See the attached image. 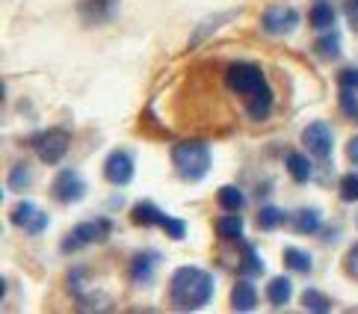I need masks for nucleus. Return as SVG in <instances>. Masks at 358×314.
Masks as SVG:
<instances>
[{
    "label": "nucleus",
    "mask_w": 358,
    "mask_h": 314,
    "mask_svg": "<svg viewBox=\"0 0 358 314\" xmlns=\"http://www.w3.org/2000/svg\"><path fill=\"white\" fill-rule=\"evenodd\" d=\"M225 83L228 90L243 98L246 113L255 122H264L273 113V90L258 66H252V62H231L225 69Z\"/></svg>",
    "instance_id": "nucleus-1"
},
{
    "label": "nucleus",
    "mask_w": 358,
    "mask_h": 314,
    "mask_svg": "<svg viewBox=\"0 0 358 314\" xmlns=\"http://www.w3.org/2000/svg\"><path fill=\"white\" fill-rule=\"evenodd\" d=\"M213 287L216 279L201 270V267H178L172 273V282H169V294H172V303L184 311H196L204 308L213 299Z\"/></svg>",
    "instance_id": "nucleus-2"
},
{
    "label": "nucleus",
    "mask_w": 358,
    "mask_h": 314,
    "mask_svg": "<svg viewBox=\"0 0 358 314\" xmlns=\"http://www.w3.org/2000/svg\"><path fill=\"white\" fill-rule=\"evenodd\" d=\"M172 163L184 181H201L213 166L210 145L201 140H187L172 148Z\"/></svg>",
    "instance_id": "nucleus-3"
},
{
    "label": "nucleus",
    "mask_w": 358,
    "mask_h": 314,
    "mask_svg": "<svg viewBox=\"0 0 358 314\" xmlns=\"http://www.w3.org/2000/svg\"><path fill=\"white\" fill-rule=\"evenodd\" d=\"M30 145L36 148V155H39L42 163H59L62 157L69 155V145H71V136L69 131H62V128H50V131H42V134H36Z\"/></svg>",
    "instance_id": "nucleus-4"
},
{
    "label": "nucleus",
    "mask_w": 358,
    "mask_h": 314,
    "mask_svg": "<svg viewBox=\"0 0 358 314\" xmlns=\"http://www.w3.org/2000/svg\"><path fill=\"white\" fill-rule=\"evenodd\" d=\"M107 237H110L107 220H86L74 231L62 237V252H74V249H83L89 243H101V241H107Z\"/></svg>",
    "instance_id": "nucleus-5"
},
{
    "label": "nucleus",
    "mask_w": 358,
    "mask_h": 314,
    "mask_svg": "<svg viewBox=\"0 0 358 314\" xmlns=\"http://www.w3.org/2000/svg\"><path fill=\"white\" fill-rule=\"evenodd\" d=\"M302 145L308 148L314 157L326 160L331 155V148H335V134H331L326 122H311V124H305V131H302Z\"/></svg>",
    "instance_id": "nucleus-6"
},
{
    "label": "nucleus",
    "mask_w": 358,
    "mask_h": 314,
    "mask_svg": "<svg viewBox=\"0 0 358 314\" xmlns=\"http://www.w3.org/2000/svg\"><path fill=\"white\" fill-rule=\"evenodd\" d=\"M261 27L270 36H287L299 27V12L293 6H270L261 18Z\"/></svg>",
    "instance_id": "nucleus-7"
},
{
    "label": "nucleus",
    "mask_w": 358,
    "mask_h": 314,
    "mask_svg": "<svg viewBox=\"0 0 358 314\" xmlns=\"http://www.w3.org/2000/svg\"><path fill=\"white\" fill-rule=\"evenodd\" d=\"M9 220L18 225V229H24L27 234H42L45 229H48V213L45 210H39L33 202H18L15 208L9 210Z\"/></svg>",
    "instance_id": "nucleus-8"
},
{
    "label": "nucleus",
    "mask_w": 358,
    "mask_h": 314,
    "mask_svg": "<svg viewBox=\"0 0 358 314\" xmlns=\"http://www.w3.org/2000/svg\"><path fill=\"white\" fill-rule=\"evenodd\" d=\"M54 196L59 199L62 205H71V202H80V199L86 196V181L80 178L74 169H66L57 175L54 181Z\"/></svg>",
    "instance_id": "nucleus-9"
},
{
    "label": "nucleus",
    "mask_w": 358,
    "mask_h": 314,
    "mask_svg": "<svg viewBox=\"0 0 358 314\" xmlns=\"http://www.w3.org/2000/svg\"><path fill=\"white\" fill-rule=\"evenodd\" d=\"M104 178L110 184H116V187H124V184H131L134 178V157L127 155V152H113L104 163Z\"/></svg>",
    "instance_id": "nucleus-10"
},
{
    "label": "nucleus",
    "mask_w": 358,
    "mask_h": 314,
    "mask_svg": "<svg viewBox=\"0 0 358 314\" xmlns=\"http://www.w3.org/2000/svg\"><path fill=\"white\" fill-rule=\"evenodd\" d=\"M155 267H157V255L155 252H139L131 261V279L136 285H148L151 279H155Z\"/></svg>",
    "instance_id": "nucleus-11"
},
{
    "label": "nucleus",
    "mask_w": 358,
    "mask_h": 314,
    "mask_svg": "<svg viewBox=\"0 0 358 314\" xmlns=\"http://www.w3.org/2000/svg\"><path fill=\"white\" fill-rule=\"evenodd\" d=\"M308 21H311L314 30H329V27H335V21H338L335 3H329V0H314Z\"/></svg>",
    "instance_id": "nucleus-12"
},
{
    "label": "nucleus",
    "mask_w": 358,
    "mask_h": 314,
    "mask_svg": "<svg viewBox=\"0 0 358 314\" xmlns=\"http://www.w3.org/2000/svg\"><path fill=\"white\" fill-rule=\"evenodd\" d=\"M290 222H293V229H296L299 234H317L320 229H323V217H320L317 208H299L290 217Z\"/></svg>",
    "instance_id": "nucleus-13"
},
{
    "label": "nucleus",
    "mask_w": 358,
    "mask_h": 314,
    "mask_svg": "<svg viewBox=\"0 0 358 314\" xmlns=\"http://www.w3.org/2000/svg\"><path fill=\"white\" fill-rule=\"evenodd\" d=\"M255 306H258V291H255L252 282H237L234 291H231V308L234 311H252Z\"/></svg>",
    "instance_id": "nucleus-14"
},
{
    "label": "nucleus",
    "mask_w": 358,
    "mask_h": 314,
    "mask_svg": "<svg viewBox=\"0 0 358 314\" xmlns=\"http://www.w3.org/2000/svg\"><path fill=\"white\" fill-rule=\"evenodd\" d=\"M290 294H293V285H290L287 276H275V279L266 285V299H270V306H275V308L287 306Z\"/></svg>",
    "instance_id": "nucleus-15"
},
{
    "label": "nucleus",
    "mask_w": 358,
    "mask_h": 314,
    "mask_svg": "<svg viewBox=\"0 0 358 314\" xmlns=\"http://www.w3.org/2000/svg\"><path fill=\"white\" fill-rule=\"evenodd\" d=\"M285 166H287V172L293 175V181L305 184V181L311 178V160L305 157L302 152H287V155H285Z\"/></svg>",
    "instance_id": "nucleus-16"
},
{
    "label": "nucleus",
    "mask_w": 358,
    "mask_h": 314,
    "mask_svg": "<svg viewBox=\"0 0 358 314\" xmlns=\"http://www.w3.org/2000/svg\"><path fill=\"white\" fill-rule=\"evenodd\" d=\"M163 217L166 213L155 205V202H139V205H134V210H131V220L136 222V225H160L163 222Z\"/></svg>",
    "instance_id": "nucleus-17"
},
{
    "label": "nucleus",
    "mask_w": 358,
    "mask_h": 314,
    "mask_svg": "<svg viewBox=\"0 0 358 314\" xmlns=\"http://www.w3.org/2000/svg\"><path fill=\"white\" fill-rule=\"evenodd\" d=\"M281 258H285V267L293 270V273H308L314 267V258L308 252H302V249H296V246H287Z\"/></svg>",
    "instance_id": "nucleus-18"
},
{
    "label": "nucleus",
    "mask_w": 358,
    "mask_h": 314,
    "mask_svg": "<svg viewBox=\"0 0 358 314\" xmlns=\"http://www.w3.org/2000/svg\"><path fill=\"white\" fill-rule=\"evenodd\" d=\"M216 234H220L222 241H237V237H243V220L237 217V210L216 220Z\"/></svg>",
    "instance_id": "nucleus-19"
},
{
    "label": "nucleus",
    "mask_w": 358,
    "mask_h": 314,
    "mask_svg": "<svg viewBox=\"0 0 358 314\" xmlns=\"http://www.w3.org/2000/svg\"><path fill=\"white\" fill-rule=\"evenodd\" d=\"M317 54L323 57V59H335L338 54H341V36H338V30H323V36L317 39Z\"/></svg>",
    "instance_id": "nucleus-20"
},
{
    "label": "nucleus",
    "mask_w": 358,
    "mask_h": 314,
    "mask_svg": "<svg viewBox=\"0 0 358 314\" xmlns=\"http://www.w3.org/2000/svg\"><path fill=\"white\" fill-rule=\"evenodd\" d=\"M285 220H287L285 210L275 208V205H264V208L258 210V225H261V231H275Z\"/></svg>",
    "instance_id": "nucleus-21"
},
{
    "label": "nucleus",
    "mask_w": 358,
    "mask_h": 314,
    "mask_svg": "<svg viewBox=\"0 0 358 314\" xmlns=\"http://www.w3.org/2000/svg\"><path fill=\"white\" fill-rule=\"evenodd\" d=\"M9 190L12 193H24L27 187L33 184V172H30V166H24V163H15L12 166V172H9Z\"/></svg>",
    "instance_id": "nucleus-22"
},
{
    "label": "nucleus",
    "mask_w": 358,
    "mask_h": 314,
    "mask_svg": "<svg viewBox=\"0 0 358 314\" xmlns=\"http://www.w3.org/2000/svg\"><path fill=\"white\" fill-rule=\"evenodd\" d=\"M240 270L243 273H249V276H261L264 270H266V264H264V258L255 252V246H249V243H243V261H240Z\"/></svg>",
    "instance_id": "nucleus-23"
},
{
    "label": "nucleus",
    "mask_w": 358,
    "mask_h": 314,
    "mask_svg": "<svg viewBox=\"0 0 358 314\" xmlns=\"http://www.w3.org/2000/svg\"><path fill=\"white\" fill-rule=\"evenodd\" d=\"M216 199H220V205L225 208V210H243V205H246V196H243V190L240 187H222L220 193H216Z\"/></svg>",
    "instance_id": "nucleus-24"
},
{
    "label": "nucleus",
    "mask_w": 358,
    "mask_h": 314,
    "mask_svg": "<svg viewBox=\"0 0 358 314\" xmlns=\"http://www.w3.org/2000/svg\"><path fill=\"white\" fill-rule=\"evenodd\" d=\"M302 308H308V311H329L331 308V303L329 299L320 294V291H314V287H308V291L302 294Z\"/></svg>",
    "instance_id": "nucleus-25"
},
{
    "label": "nucleus",
    "mask_w": 358,
    "mask_h": 314,
    "mask_svg": "<svg viewBox=\"0 0 358 314\" xmlns=\"http://www.w3.org/2000/svg\"><path fill=\"white\" fill-rule=\"evenodd\" d=\"M341 199L343 202H358V172H350L341 178Z\"/></svg>",
    "instance_id": "nucleus-26"
},
{
    "label": "nucleus",
    "mask_w": 358,
    "mask_h": 314,
    "mask_svg": "<svg viewBox=\"0 0 358 314\" xmlns=\"http://www.w3.org/2000/svg\"><path fill=\"white\" fill-rule=\"evenodd\" d=\"M160 229L172 237V241H184V234H187V222L184 220H178V217H163L160 222Z\"/></svg>",
    "instance_id": "nucleus-27"
},
{
    "label": "nucleus",
    "mask_w": 358,
    "mask_h": 314,
    "mask_svg": "<svg viewBox=\"0 0 358 314\" xmlns=\"http://www.w3.org/2000/svg\"><path fill=\"white\" fill-rule=\"evenodd\" d=\"M338 83H341V90H355L358 92V69H343L338 74Z\"/></svg>",
    "instance_id": "nucleus-28"
},
{
    "label": "nucleus",
    "mask_w": 358,
    "mask_h": 314,
    "mask_svg": "<svg viewBox=\"0 0 358 314\" xmlns=\"http://www.w3.org/2000/svg\"><path fill=\"white\" fill-rule=\"evenodd\" d=\"M341 107L347 116H358V107H355V90H341Z\"/></svg>",
    "instance_id": "nucleus-29"
},
{
    "label": "nucleus",
    "mask_w": 358,
    "mask_h": 314,
    "mask_svg": "<svg viewBox=\"0 0 358 314\" xmlns=\"http://www.w3.org/2000/svg\"><path fill=\"white\" fill-rule=\"evenodd\" d=\"M347 15H350V24L358 30V0H347Z\"/></svg>",
    "instance_id": "nucleus-30"
},
{
    "label": "nucleus",
    "mask_w": 358,
    "mask_h": 314,
    "mask_svg": "<svg viewBox=\"0 0 358 314\" xmlns=\"http://www.w3.org/2000/svg\"><path fill=\"white\" fill-rule=\"evenodd\" d=\"M347 157H350L352 163H358V136H352V140L347 143Z\"/></svg>",
    "instance_id": "nucleus-31"
}]
</instances>
